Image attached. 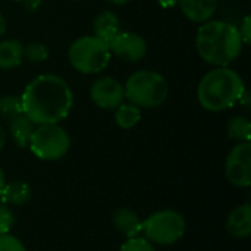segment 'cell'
Here are the masks:
<instances>
[{
    "label": "cell",
    "mask_w": 251,
    "mask_h": 251,
    "mask_svg": "<svg viewBox=\"0 0 251 251\" xmlns=\"http://www.w3.org/2000/svg\"><path fill=\"white\" fill-rule=\"evenodd\" d=\"M21 101L24 113L35 125L59 124L71 113L74 94L63 78L44 74L28 82Z\"/></svg>",
    "instance_id": "1"
},
{
    "label": "cell",
    "mask_w": 251,
    "mask_h": 251,
    "mask_svg": "<svg viewBox=\"0 0 251 251\" xmlns=\"http://www.w3.org/2000/svg\"><path fill=\"white\" fill-rule=\"evenodd\" d=\"M199 56L209 65L228 66L243 50V40L238 28L225 21L204 22L196 37Z\"/></svg>",
    "instance_id": "2"
},
{
    "label": "cell",
    "mask_w": 251,
    "mask_h": 251,
    "mask_svg": "<svg viewBox=\"0 0 251 251\" xmlns=\"http://www.w3.org/2000/svg\"><path fill=\"white\" fill-rule=\"evenodd\" d=\"M246 85L240 74L228 66L209 71L197 87V100L209 112H224L235 106L244 96Z\"/></svg>",
    "instance_id": "3"
},
{
    "label": "cell",
    "mask_w": 251,
    "mask_h": 251,
    "mask_svg": "<svg viewBox=\"0 0 251 251\" xmlns=\"http://www.w3.org/2000/svg\"><path fill=\"white\" fill-rule=\"evenodd\" d=\"M125 99L140 109H154L162 106L169 96V84L156 71L143 69L134 72L124 85Z\"/></svg>",
    "instance_id": "4"
},
{
    "label": "cell",
    "mask_w": 251,
    "mask_h": 251,
    "mask_svg": "<svg viewBox=\"0 0 251 251\" xmlns=\"http://www.w3.org/2000/svg\"><path fill=\"white\" fill-rule=\"evenodd\" d=\"M110 56L109 44L94 35H82L68 49V60L71 66L85 75L99 74L106 69Z\"/></svg>",
    "instance_id": "5"
},
{
    "label": "cell",
    "mask_w": 251,
    "mask_h": 251,
    "mask_svg": "<svg viewBox=\"0 0 251 251\" xmlns=\"http://www.w3.org/2000/svg\"><path fill=\"white\" fill-rule=\"evenodd\" d=\"M187 231L184 216L176 210H159L143 221V234L151 244L172 246L178 243Z\"/></svg>",
    "instance_id": "6"
},
{
    "label": "cell",
    "mask_w": 251,
    "mask_h": 251,
    "mask_svg": "<svg viewBox=\"0 0 251 251\" xmlns=\"http://www.w3.org/2000/svg\"><path fill=\"white\" fill-rule=\"evenodd\" d=\"M28 147L37 159L53 162L68 154L71 138L59 124L37 125Z\"/></svg>",
    "instance_id": "7"
},
{
    "label": "cell",
    "mask_w": 251,
    "mask_h": 251,
    "mask_svg": "<svg viewBox=\"0 0 251 251\" xmlns=\"http://www.w3.org/2000/svg\"><path fill=\"white\" fill-rule=\"evenodd\" d=\"M226 179L238 188H249L251 185V144L238 143L232 147L225 160Z\"/></svg>",
    "instance_id": "8"
},
{
    "label": "cell",
    "mask_w": 251,
    "mask_h": 251,
    "mask_svg": "<svg viewBox=\"0 0 251 251\" xmlns=\"http://www.w3.org/2000/svg\"><path fill=\"white\" fill-rule=\"evenodd\" d=\"M90 97L96 106L106 110H115L125 99L122 82L113 76H100L90 87Z\"/></svg>",
    "instance_id": "9"
},
{
    "label": "cell",
    "mask_w": 251,
    "mask_h": 251,
    "mask_svg": "<svg viewBox=\"0 0 251 251\" xmlns=\"http://www.w3.org/2000/svg\"><path fill=\"white\" fill-rule=\"evenodd\" d=\"M110 53L126 62H140L147 53L146 40L129 31H119L116 37L109 43Z\"/></svg>",
    "instance_id": "10"
},
{
    "label": "cell",
    "mask_w": 251,
    "mask_h": 251,
    "mask_svg": "<svg viewBox=\"0 0 251 251\" xmlns=\"http://www.w3.org/2000/svg\"><path fill=\"white\" fill-rule=\"evenodd\" d=\"M113 226L119 234H122L126 238L138 237L143 231V221L134 210L128 207H119L112 215Z\"/></svg>",
    "instance_id": "11"
},
{
    "label": "cell",
    "mask_w": 251,
    "mask_h": 251,
    "mask_svg": "<svg viewBox=\"0 0 251 251\" xmlns=\"http://www.w3.org/2000/svg\"><path fill=\"white\" fill-rule=\"evenodd\" d=\"M182 13L193 22H207L218 9V0H178Z\"/></svg>",
    "instance_id": "12"
},
{
    "label": "cell",
    "mask_w": 251,
    "mask_h": 251,
    "mask_svg": "<svg viewBox=\"0 0 251 251\" xmlns=\"http://www.w3.org/2000/svg\"><path fill=\"white\" fill-rule=\"evenodd\" d=\"M226 231L234 238H247L251 235V206L249 203L235 207L226 219Z\"/></svg>",
    "instance_id": "13"
},
{
    "label": "cell",
    "mask_w": 251,
    "mask_h": 251,
    "mask_svg": "<svg viewBox=\"0 0 251 251\" xmlns=\"http://www.w3.org/2000/svg\"><path fill=\"white\" fill-rule=\"evenodd\" d=\"M35 126L37 125L25 113H21L7 121V132H9L12 141L21 149L28 147Z\"/></svg>",
    "instance_id": "14"
},
{
    "label": "cell",
    "mask_w": 251,
    "mask_h": 251,
    "mask_svg": "<svg viewBox=\"0 0 251 251\" xmlns=\"http://www.w3.org/2000/svg\"><path fill=\"white\" fill-rule=\"evenodd\" d=\"M121 31L119 28V19L118 16L110 12V10H103L101 13H99L96 18H94V22H93V32H94V37L103 40L104 43H110L116 34Z\"/></svg>",
    "instance_id": "15"
},
{
    "label": "cell",
    "mask_w": 251,
    "mask_h": 251,
    "mask_svg": "<svg viewBox=\"0 0 251 251\" xmlns=\"http://www.w3.org/2000/svg\"><path fill=\"white\" fill-rule=\"evenodd\" d=\"M31 197H32L31 187L22 181H13V182L4 184L0 193L1 203L12 204V206H24L31 200Z\"/></svg>",
    "instance_id": "16"
},
{
    "label": "cell",
    "mask_w": 251,
    "mask_h": 251,
    "mask_svg": "<svg viewBox=\"0 0 251 251\" xmlns=\"http://www.w3.org/2000/svg\"><path fill=\"white\" fill-rule=\"evenodd\" d=\"M24 44L15 38L0 41V69H13L24 60Z\"/></svg>",
    "instance_id": "17"
},
{
    "label": "cell",
    "mask_w": 251,
    "mask_h": 251,
    "mask_svg": "<svg viewBox=\"0 0 251 251\" xmlns=\"http://www.w3.org/2000/svg\"><path fill=\"white\" fill-rule=\"evenodd\" d=\"M141 121V109L132 103H121L115 109V122L122 129H132Z\"/></svg>",
    "instance_id": "18"
},
{
    "label": "cell",
    "mask_w": 251,
    "mask_h": 251,
    "mask_svg": "<svg viewBox=\"0 0 251 251\" xmlns=\"http://www.w3.org/2000/svg\"><path fill=\"white\" fill-rule=\"evenodd\" d=\"M229 138L238 143H247L251 138V122L247 116H234L226 125Z\"/></svg>",
    "instance_id": "19"
},
{
    "label": "cell",
    "mask_w": 251,
    "mask_h": 251,
    "mask_svg": "<svg viewBox=\"0 0 251 251\" xmlns=\"http://www.w3.org/2000/svg\"><path fill=\"white\" fill-rule=\"evenodd\" d=\"M24 113L21 97L12 96V94H3L0 96V119L9 121L18 115Z\"/></svg>",
    "instance_id": "20"
},
{
    "label": "cell",
    "mask_w": 251,
    "mask_h": 251,
    "mask_svg": "<svg viewBox=\"0 0 251 251\" xmlns=\"http://www.w3.org/2000/svg\"><path fill=\"white\" fill-rule=\"evenodd\" d=\"M24 57H26L29 62H44L49 57V49L46 44L40 41H32L26 47H24Z\"/></svg>",
    "instance_id": "21"
},
{
    "label": "cell",
    "mask_w": 251,
    "mask_h": 251,
    "mask_svg": "<svg viewBox=\"0 0 251 251\" xmlns=\"http://www.w3.org/2000/svg\"><path fill=\"white\" fill-rule=\"evenodd\" d=\"M119 251H156L154 246L144 237H132L126 238V241L121 246Z\"/></svg>",
    "instance_id": "22"
},
{
    "label": "cell",
    "mask_w": 251,
    "mask_h": 251,
    "mask_svg": "<svg viewBox=\"0 0 251 251\" xmlns=\"http://www.w3.org/2000/svg\"><path fill=\"white\" fill-rule=\"evenodd\" d=\"M15 224V216L10 207L4 203H0V235L9 234Z\"/></svg>",
    "instance_id": "23"
},
{
    "label": "cell",
    "mask_w": 251,
    "mask_h": 251,
    "mask_svg": "<svg viewBox=\"0 0 251 251\" xmlns=\"http://www.w3.org/2000/svg\"><path fill=\"white\" fill-rule=\"evenodd\" d=\"M0 251H28L24 243L10 235V234H3L0 235Z\"/></svg>",
    "instance_id": "24"
},
{
    "label": "cell",
    "mask_w": 251,
    "mask_h": 251,
    "mask_svg": "<svg viewBox=\"0 0 251 251\" xmlns=\"http://www.w3.org/2000/svg\"><path fill=\"white\" fill-rule=\"evenodd\" d=\"M238 32H240V37L243 40V44H249L251 41V18L250 16H246L238 28Z\"/></svg>",
    "instance_id": "25"
},
{
    "label": "cell",
    "mask_w": 251,
    "mask_h": 251,
    "mask_svg": "<svg viewBox=\"0 0 251 251\" xmlns=\"http://www.w3.org/2000/svg\"><path fill=\"white\" fill-rule=\"evenodd\" d=\"M157 3L165 9H169V7H174L175 4H178V0H157Z\"/></svg>",
    "instance_id": "26"
},
{
    "label": "cell",
    "mask_w": 251,
    "mask_h": 251,
    "mask_svg": "<svg viewBox=\"0 0 251 251\" xmlns=\"http://www.w3.org/2000/svg\"><path fill=\"white\" fill-rule=\"evenodd\" d=\"M4 146H6V132H4V128L1 126V124H0V153L4 149Z\"/></svg>",
    "instance_id": "27"
},
{
    "label": "cell",
    "mask_w": 251,
    "mask_h": 251,
    "mask_svg": "<svg viewBox=\"0 0 251 251\" xmlns=\"http://www.w3.org/2000/svg\"><path fill=\"white\" fill-rule=\"evenodd\" d=\"M6 29H7V24H6V19H4V16L0 13V37L6 32Z\"/></svg>",
    "instance_id": "28"
},
{
    "label": "cell",
    "mask_w": 251,
    "mask_h": 251,
    "mask_svg": "<svg viewBox=\"0 0 251 251\" xmlns=\"http://www.w3.org/2000/svg\"><path fill=\"white\" fill-rule=\"evenodd\" d=\"M4 184H6V176H4L3 169L0 168V193H1V190H3V187H4Z\"/></svg>",
    "instance_id": "29"
},
{
    "label": "cell",
    "mask_w": 251,
    "mask_h": 251,
    "mask_svg": "<svg viewBox=\"0 0 251 251\" xmlns=\"http://www.w3.org/2000/svg\"><path fill=\"white\" fill-rule=\"evenodd\" d=\"M109 3H112V4H118V6H121V4H126L128 1H131V0H107Z\"/></svg>",
    "instance_id": "30"
},
{
    "label": "cell",
    "mask_w": 251,
    "mask_h": 251,
    "mask_svg": "<svg viewBox=\"0 0 251 251\" xmlns=\"http://www.w3.org/2000/svg\"><path fill=\"white\" fill-rule=\"evenodd\" d=\"M12 1H21V0H12Z\"/></svg>",
    "instance_id": "31"
},
{
    "label": "cell",
    "mask_w": 251,
    "mask_h": 251,
    "mask_svg": "<svg viewBox=\"0 0 251 251\" xmlns=\"http://www.w3.org/2000/svg\"><path fill=\"white\" fill-rule=\"evenodd\" d=\"M74 1H79V0H74Z\"/></svg>",
    "instance_id": "32"
}]
</instances>
